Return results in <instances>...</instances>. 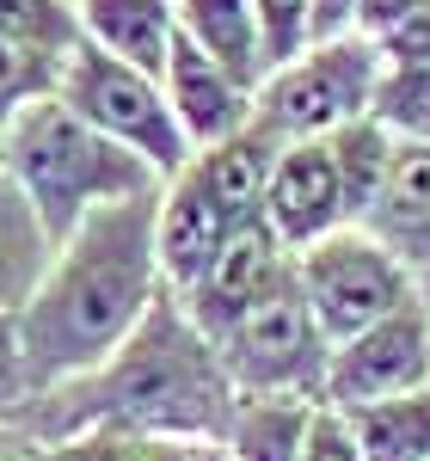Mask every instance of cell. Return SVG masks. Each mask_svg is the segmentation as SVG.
Here are the masks:
<instances>
[{"label": "cell", "instance_id": "2", "mask_svg": "<svg viewBox=\"0 0 430 461\" xmlns=\"http://www.w3.org/2000/svg\"><path fill=\"white\" fill-rule=\"evenodd\" d=\"M154 210H160V191L111 203L56 247L37 295L13 314L31 393L99 369L166 295L160 252H154Z\"/></svg>", "mask_w": 430, "mask_h": 461}, {"label": "cell", "instance_id": "15", "mask_svg": "<svg viewBox=\"0 0 430 461\" xmlns=\"http://www.w3.org/2000/svg\"><path fill=\"white\" fill-rule=\"evenodd\" d=\"M173 19H179V37L191 50H203L215 68H228L252 93L264 86L271 56H264V32H258L252 0H173Z\"/></svg>", "mask_w": 430, "mask_h": 461}, {"label": "cell", "instance_id": "26", "mask_svg": "<svg viewBox=\"0 0 430 461\" xmlns=\"http://www.w3.org/2000/svg\"><path fill=\"white\" fill-rule=\"evenodd\" d=\"M25 400H31V382H25V357H19V320L0 308V419H13Z\"/></svg>", "mask_w": 430, "mask_h": 461}, {"label": "cell", "instance_id": "30", "mask_svg": "<svg viewBox=\"0 0 430 461\" xmlns=\"http://www.w3.org/2000/svg\"><path fill=\"white\" fill-rule=\"evenodd\" d=\"M191 461H228V456H221L215 443H197V449H191Z\"/></svg>", "mask_w": 430, "mask_h": 461}, {"label": "cell", "instance_id": "22", "mask_svg": "<svg viewBox=\"0 0 430 461\" xmlns=\"http://www.w3.org/2000/svg\"><path fill=\"white\" fill-rule=\"evenodd\" d=\"M197 443H166V437H136V430H80L62 443H43L37 461H191Z\"/></svg>", "mask_w": 430, "mask_h": 461}, {"label": "cell", "instance_id": "29", "mask_svg": "<svg viewBox=\"0 0 430 461\" xmlns=\"http://www.w3.org/2000/svg\"><path fill=\"white\" fill-rule=\"evenodd\" d=\"M37 449H43L37 437H25L19 425H6V419H0V461H37Z\"/></svg>", "mask_w": 430, "mask_h": 461}, {"label": "cell", "instance_id": "20", "mask_svg": "<svg viewBox=\"0 0 430 461\" xmlns=\"http://www.w3.org/2000/svg\"><path fill=\"white\" fill-rule=\"evenodd\" d=\"M369 117H375L394 142L430 148V62H388L381 80H375Z\"/></svg>", "mask_w": 430, "mask_h": 461}, {"label": "cell", "instance_id": "27", "mask_svg": "<svg viewBox=\"0 0 430 461\" xmlns=\"http://www.w3.org/2000/svg\"><path fill=\"white\" fill-rule=\"evenodd\" d=\"M418 13H430V0H357L351 32L369 37V43H381V37H394L399 25H412Z\"/></svg>", "mask_w": 430, "mask_h": 461}, {"label": "cell", "instance_id": "24", "mask_svg": "<svg viewBox=\"0 0 430 461\" xmlns=\"http://www.w3.org/2000/svg\"><path fill=\"white\" fill-rule=\"evenodd\" d=\"M252 13H258V32H264L271 68L295 62V56L314 43V0H252Z\"/></svg>", "mask_w": 430, "mask_h": 461}, {"label": "cell", "instance_id": "7", "mask_svg": "<svg viewBox=\"0 0 430 461\" xmlns=\"http://www.w3.org/2000/svg\"><path fill=\"white\" fill-rule=\"evenodd\" d=\"M295 289L314 308V320H320V332L332 345H345V339L369 332L375 320H388L418 302L406 271L363 228H338V234H326V240L295 252Z\"/></svg>", "mask_w": 430, "mask_h": 461}, {"label": "cell", "instance_id": "10", "mask_svg": "<svg viewBox=\"0 0 430 461\" xmlns=\"http://www.w3.org/2000/svg\"><path fill=\"white\" fill-rule=\"evenodd\" d=\"M234 228H246V215L228 210V203L215 197V185L197 173V160H184L179 173L160 185V210H154V252H160L166 289L179 295V289L197 284L203 265L228 247Z\"/></svg>", "mask_w": 430, "mask_h": 461}, {"label": "cell", "instance_id": "12", "mask_svg": "<svg viewBox=\"0 0 430 461\" xmlns=\"http://www.w3.org/2000/svg\"><path fill=\"white\" fill-rule=\"evenodd\" d=\"M357 228L406 271L418 308L430 314V148H418V142L394 148L388 185H381L375 210L363 215Z\"/></svg>", "mask_w": 430, "mask_h": 461}, {"label": "cell", "instance_id": "14", "mask_svg": "<svg viewBox=\"0 0 430 461\" xmlns=\"http://www.w3.org/2000/svg\"><path fill=\"white\" fill-rule=\"evenodd\" d=\"M74 13H80V43H93L154 80L166 74V56L179 43L173 0H74Z\"/></svg>", "mask_w": 430, "mask_h": 461}, {"label": "cell", "instance_id": "5", "mask_svg": "<svg viewBox=\"0 0 430 461\" xmlns=\"http://www.w3.org/2000/svg\"><path fill=\"white\" fill-rule=\"evenodd\" d=\"M215 351L240 400H314V406L326 400L332 339L320 332L314 308L301 302L295 277L277 295H264L258 308H246L215 339Z\"/></svg>", "mask_w": 430, "mask_h": 461}, {"label": "cell", "instance_id": "17", "mask_svg": "<svg viewBox=\"0 0 430 461\" xmlns=\"http://www.w3.org/2000/svg\"><path fill=\"white\" fill-rule=\"evenodd\" d=\"M308 419H314V400H240L215 449L228 461H301Z\"/></svg>", "mask_w": 430, "mask_h": 461}, {"label": "cell", "instance_id": "19", "mask_svg": "<svg viewBox=\"0 0 430 461\" xmlns=\"http://www.w3.org/2000/svg\"><path fill=\"white\" fill-rule=\"evenodd\" d=\"M332 148V167H338V191H345V210H351V228H357L363 215L375 210V197H381V185H388V167H394V136L375 123V117H357V123H345L338 136H326Z\"/></svg>", "mask_w": 430, "mask_h": 461}, {"label": "cell", "instance_id": "11", "mask_svg": "<svg viewBox=\"0 0 430 461\" xmlns=\"http://www.w3.org/2000/svg\"><path fill=\"white\" fill-rule=\"evenodd\" d=\"M264 221L289 252L314 247L326 234L351 228L345 210V191H338V167H332V148L326 142H289L271 160L264 178Z\"/></svg>", "mask_w": 430, "mask_h": 461}, {"label": "cell", "instance_id": "21", "mask_svg": "<svg viewBox=\"0 0 430 461\" xmlns=\"http://www.w3.org/2000/svg\"><path fill=\"white\" fill-rule=\"evenodd\" d=\"M0 37L25 43L49 62H68L80 50V13L74 0H0Z\"/></svg>", "mask_w": 430, "mask_h": 461}, {"label": "cell", "instance_id": "8", "mask_svg": "<svg viewBox=\"0 0 430 461\" xmlns=\"http://www.w3.org/2000/svg\"><path fill=\"white\" fill-rule=\"evenodd\" d=\"M430 388V314L412 302L399 314L375 320L369 332L332 345L326 363V400L332 412H357L375 400H399V393Z\"/></svg>", "mask_w": 430, "mask_h": 461}, {"label": "cell", "instance_id": "23", "mask_svg": "<svg viewBox=\"0 0 430 461\" xmlns=\"http://www.w3.org/2000/svg\"><path fill=\"white\" fill-rule=\"evenodd\" d=\"M56 74H62V62H49V56L25 50V43H6V37H0V130L25 105L49 99V93H56Z\"/></svg>", "mask_w": 430, "mask_h": 461}, {"label": "cell", "instance_id": "3", "mask_svg": "<svg viewBox=\"0 0 430 461\" xmlns=\"http://www.w3.org/2000/svg\"><path fill=\"white\" fill-rule=\"evenodd\" d=\"M0 167L31 197L37 221H43V234L56 247L68 240L80 221H93L99 210L148 197V191L166 185L148 160H136L130 148L99 136L86 117H74L56 93L25 105L0 130Z\"/></svg>", "mask_w": 430, "mask_h": 461}, {"label": "cell", "instance_id": "25", "mask_svg": "<svg viewBox=\"0 0 430 461\" xmlns=\"http://www.w3.org/2000/svg\"><path fill=\"white\" fill-rule=\"evenodd\" d=\"M301 461H369L363 443L351 437V419L332 412V406H314L308 419V443H301Z\"/></svg>", "mask_w": 430, "mask_h": 461}, {"label": "cell", "instance_id": "16", "mask_svg": "<svg viewBox=\"0 0 430 461\" xmlns=\"http://www.w3.org/2000/svg\"><path fill=\"white\" fill-rule=\"evenodd\" d=\"M49 258H56V240L43 234L31 197H25V191L13 185V173L0 167V308H6V314H19L37 295Z\"/></svg>", "mask_w": 430, "mask_h": 461}, {"label": "cell", "instance_id": "9", "mask_svg": "<svg viewBox=\"0 0 430 461\" xmlns=\"http://www.w3.org/2000/svg\"><path fill=\"white\" fill-rule=\"evenodd\" d=\"M289 277H295V252L271 234L264 215H252L246 228H234L228 247L203 265V277L191 289H179V308L197 320L210 339H221L246 308H258L264 295H277Z\"/></svg>", "mask_w": 430, "mask_h": 461}, {"label": "cell", "instance_id": "6", "mask_svg": "<svg viewBox=\"0 0 430 461\" xmlns=\"http://www.w3.org/2000/svg\"><path fill=\"white\" fill-rule=\"evenodd\" d=\"M56 99L74 117H86L99 136H111L117 148H130L136 160H148L160 178H173L191 160V142H184L173 105H166V86L154 74L130 68V62H117L105 50H93V43H80L62 62Z\"/></svg>", "mask_w": 430, "mask_h": 461}, {"label": "cell", "instance_id": "1", "mask_svg": "<svg viewBox=\"0 0 430 461\" xmlns=\"http://www.w3.org/2000/svg\"><path fill=\"white\" fill-rule=\"evenodd\" d=\"M240 393L221 369L215 339L179 308L166 289L148 320L117 345V351L74 375L62 388L31 393L6 425H19L37 443H62L80 430H136V437H166V443H221Z\"/></svg>", "mask_w": 430, "mask_h": 461}, {"label": "cell", "instance_id": "18", "mask_svg": "<svg viewBox=\"0 0 430 461\" xmlns=\"http://www.w3.org/2000/svg\"><path fill=\"white\" fill-rule=\"evenodd\" d=\"M369 461H430V388L345 412Z\"/></svg>", "mask_w": 430, "mask_h": 461}, {"label": "cell", "instance_id": "4", "mask_svg": "<svg viewBox=\"0 0 430 461\" xmlns=\"http://www.w3.org/2000/svg\"><path fill=\"white\" fill-rule=\"evenodd\" d=\"M381 68H388V56L369 37H357V32L320 37L295 62L264 74V86L252 93V130H264L277 148L326 142L345 123L369 117Z\"/></svg>", "mask_w": 430, "mask_h": 461}, {"label": "cell", "instance_id": "13", "mask_svg": "<svg viewBox=\"0 0 430 461\" xmlns=\"http://www.w3.org/2000/svg\"><path fill=\"white\" fill-rule=\"evenodd\" d=\"M160 86H166V105H173V117H179L191 154L228 142V136H240V130L252 123V86H240L228 68H215L210 56L191 50L184 37L173 43V56H166Z\"/></svg>", "mask_w": 430, "mask_h": 461}, {"label": "cell", "instance_id": "28", "mask_svg": "<svg viewBox=\"0 0 430 461\" xmlns=\"http://www.w3.org/2000/svg\"><path fill=\"white\" fill-rule=\"evenodd\" d=\"M357 19V0H314V43L320 37H345Z\"/></svg>", "mask_w": 430, "mask_h": 461}]
</instances>
